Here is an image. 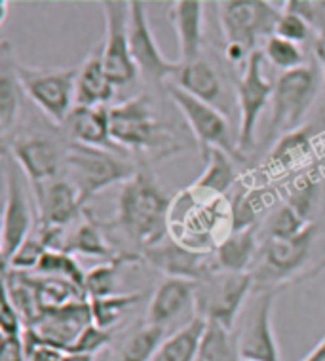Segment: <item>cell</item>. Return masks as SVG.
I'll return each instance as SVG.
<instances>
[{"instance_id": "cell-1", "label": "cell", "mask_w": 325, "mask_h": 361, "mask_svg": "<svg viewBox=\"0 0 325 361\" xmlns=\"http://www.w3.org/2000/svg\"><path fill=\"white\" fill-rule=\"evenodd\" d=\"M173 200L150 171H137L122 185L116 215L99 221L109 242L120 255L143 261V253L169 238V213Z\"/></svg>"}, {"instance_id": "cell-2", "label": "cell", "mask_w": 325, "mask_h": 361, "mask_svg": "<svg viewBox=\"0 0 325 361\" xmlns=\"http://www.w3.org/2000/svg\"><path fill=\"white\" fill-rule=\"evenodd\" d=\"M325 272V213L291 238H264L251 268L255 289L281 293Z\"/></svg>"}, {"instance_id": "cell-3", "label": "cell", "mask_w": 325, "mask_h": 361, "mask_svg": "<svg viewBox=\"0 0 325 361\" xmlns=\"http://www.w3.org/2000/svg\"><path fill=\"white\" fill-rule=\"evenodd\" d=\"M111 135L122 150L152 158H169L185 149L181 137L164 122L160 112L147 94L111 106Z\"/></svg>"}, {"instance_id": "cell-4", "label": "cell", "mask_w": 325, "mask_h": 361, "mask_svg": "<svg viewBox=\"0 0 325 361\" xmlns=\"http://www.w3.org/2000/svg\"><path fill=\"white\" fill-rule=\"evenodd\" d=\"M272 95V112L263 135L264 149H272L283 135L293 133L305 124L319 95L321 73L316 63H307L299 69L281 73L276 78Z\"/></svg>"}, {"instance_id": "cell-5", "label": "cell", "mask_w": 325, "mask_h": 361, "mask_svg": "<svg viewBox=\"0 0 325 361\" xmlns=\"http://www.w3.org/2000/svg\"><path fill=\"white\" fill-rule=\"evenodd\" d=\"M137 171L135 164L120 152L67 141L63 177L76 188L84 206L105 188L128 183Z\"/></svg>"}, {"instance_id": "cell-6", "label": "cell", "mask_w": 325, "mask_h": 361, "mask_svg": "<svg viewBox=\"0 0 325 361\" xmlns=\"http://www.w3.org/2000/svg\"><path fill=\"white\" fill-rule=\"evenodd\" d=\"M2 171H4V215L0 234V255L2 267H6L21 243L35 232L38 219L29 198V185L25 173L13 160L10 150L2 147Z\"/></svg>"}, {"instance_id": "cell-7", "label": "cell", "mask_w": 325, "mask_h": 361, "mask_svg": "<svg viewBox=\"0 0 325 361\" xmlns=\"http://www.w3.org/2000/svg\"><path fill=\"white\" fill-rule=\"evenodd\" d=\"M281 8L266 0H223L217 2V18L225 46H236L247 54L261 50L274 35Z\"/></svg>"}, {"instance_id": "cell-8", "label": "cell", "mask_w": 325, "mask_h": 361, "mask_svg": "<svg viewBox=\"0 0 325 361\" xmlns=\"http://www.w3.org/2000/svg\"><path fill=\"white\" fill-rule=\"evenodd\" d=\"M21 87L54 126L61 128L75 109L78 67H29L16 59Z\"/></svg>"}, {"instance_id": "cell-9", "label": "cell", "mask_w": 325, "mask_h": 361, "mask_svg": "<svg viewBox=\"0 0 325 361\" xmlns=\"http://www.w3.org/2000/svg\"><path fill=\"white\" fill-rule=\"evenodd\" d=\"M164 90H166L171 103L177 106V111L181 112V116L187 122L188 130H190L196 143H198L202 158L209 150L217 149L226 152L234 162H247V156L242 154V150L238 149V139L232 135L226 114H223L219 109H215V106L207 105L204 101L188 95L187 92H183L173 84H166Z\"/></svg>"}, {"instance_id": "cell-10", "label": "cell", "mask_w": 325, "mask_h": 361, "mask_svg": "<svg viewBox=\"0 0 325 361\" xmlns=\"http://www.w3.org/2000/svg\"><path fill=\"white\" fill-rule=\"evenodd\" d=\"M276 297V291L253 287L245 300L232 329L242 361H280V346L272 325Z\"/></svg>"}, {"instance_id": "cell-11", "label": "cell", "mask_w": 325, "mask_h": 361, "mask_svg": "<svg viewBox=\"0 0 325 361\" xmlns=\"http://www.w3.org/2000/svg\"><path fill=\"white\" fill-rule=\"evenodd\" d=\"M196 283V314L206 322H215L234 329L245 300L253 291L251 274H232L213 270Z\"/></svg>"}, {"instance_id": "cell-12", "label": "cell", "mask_w": 325, "mask_h": 361, "mask_svg": "<svg viewBox=\"0 0 325 361\" xmlns=\"http://www.w3.org/2000/svg\"><path fill=\"white\" fill-rule=\"evenodd\" d=\"M264 56L257 50L245 63L244 71L236 82L238 105V149L242 154L255 149L257 124L274 95L276 82L264 75ZM247 156V154H245Z\"/></svg>"}, {"instance_id": "cell-13", "label": "cell", "mask_w": 325, "mask_h": 361, "mask_svg": "<svg viewBox=\"0 0 325 361\" xmlns=\"http://www.w3.org/2000/svg\"><path fill=\"white\" fill-rule=\"evenodd\" d=\"M130 23H128V37H130V50L139 75L149 84L157 87H166L171 76L176 75L179 61H169L158 46L154 32L150 29L147 6L141 0H130Z\"/></svg>"}, {"instance_id": "cell-14", "label": "cell", "mask_w": 325, "mask_h": 361, "mask_svg": "<svg viewBox=\"0 0 325 361\" xmlns=\"http://www.w3.org/2000/svg\"><path fill=\"white\" fill-rule=\"evenodd\" d=\"M105 13V38H103V67L106 76L114 86L132 84L137 78L139 71L135 67L130 50L128 23H130V6L120 0L101 2Z\"/></svg>"}, {"instance_id": "cell-15", "label": "cell", "mask_w": 325, "mask_h": 361, "mask_svg": "<svg viewBox=\"0 0 325 361\" xmlns=\"http://www.w3.org/2000/svg\"><path fill=\"white\" fill-rule=\"evenodd\" d=\"M65 147L67 141L61 147L57 139L42 133H19L10 143H4V149L10 150L31 187H40L61 177Z\"/></svg>"}, {"instance_id": "cell-16", "label": "cell", "mask_w": 325, "mask_h": 361, "mask_svg": "<svg viewBox=\"0 0 325 361\" xmlns=\"http://www.w3.org/2000/svg\"><path fill=\"white\" fill-rule=\"evenodd\" d=\"M196 316V283L181 278H166L152 293L143 322L171 335Z\"/></svg>"}, {"instance_id": "cell-17", "label": "cell", "mask_w": 325, "mask_h": 361, "mask_svg": "<svg viewBox=\"0 0 325 361\" xmlns=\"http://www.w3.org/2000/svg\"><path fill=\"white\" fill-rule=\"evenodd\" d=\"M143 261H147L152 268L160 270L166 278H181V280L198 281L204 276L215 270L213 264V251L190 250L181 245L173 238H166L162 243L143 253Z\"/></svg>"}, {"instance_id": "cell-18", "label": "cell", "mask_w": 325, "mask_h": 361, "mask_svg": "<svg viewBox=\"0 0 325 361\" xmlns=\"http://www.w3.org/2000/svg\"><path fill=\"white\" fill-rule=\"evenodd\" d=\"M61 130L69 143L124 152L111 135V106H75Z\"/></svg>"}, {"instance_id": "cell-19", "label": "cell", "mask_w": 325, "mask_h": 361, "mask_svg": "<svg viewBox=\"0 0 325 361\" xmlns=\"http://www.w3.org/2000/svg\"><path fill=\"white\" fill-rule=\"evenodd\" d=\"M168 84H173L183 92H187L188 95H192L196 99L204 101L226 114L225 80L217 67L207 61L206 57H200L190 63L179 61L176 75L171 76Z\"/></svg>"}, {"instance_id": "cell-20", "label": "cell", "mask_w": 325, "mask_h": 361, "mask_svg": "<svg viewBox=\"0 0 325 361\" xmlns=\"http://www.w3.org/2000/svg\"><path fill=\"white\" fill-rule=\"evenodd\" d=\"M321 135H325V103L319 106L316 116L300 126L293 133H288L269 150V156L264 160V168L270 173L274 171H286L293 168L295 164L302 162L314 150V143Z\"/></svg>"}, {"instance_id": "cell-21", "label": "cell", "mask_w": 325, "mask_h": 361, "mask_svg": "<svg viewBox=\"0 0 325 361\" xmlns=\"http://www.w3.org/2000/svg\"><path fill=\"white\" fill-rule=\"evenodd\" d=\"M206 4L200 0H177L168 10V19L176 29L179 61L200 59L206 35Z\"/></svg>"}, {"instance_id": "cell-22", "label": "cell", "mask_w": 325, "mask_h": 361, "mask_svg": "<svg viewBox=\"0 0 325 361\" xmlns=\"http://www.w3.org/2000/svg\"><path fill=\"white\" fill-rule=\"evenodd\" d=\"M61 251H67L70 255L95 257V259H103L106 262H125V264L139 262L120 255L113 243L109 242L101 223L94 217V213L90 212L88 207L84 209L78 226L65 236Z\"/></svg>"}, {"instance_id": "cell-23", "label": "cell", "mask_w": 325, "mask_h": 361, "mask_svg": "<svg viewBox=\"0 0 325 361\" xmlns=\"http://www.w3.org/2000/svg\"><path fill=\"white\" fill-rule=\"evenodd\" d=\"M259 250H261L259 226L245 228V231H231L213 250L215 270L232 272V274H247L255 264Z\"/></svg>"}, {"instance_id": "cell-24", "label": "cell", "mask_w": 325, "mask_h": 361, "mask_svg": "<svg viewBox=\"0 0 325 361\" xmlns=\"http://www.w3.org/2000/svg\"><path fill=\"white\" fill-rule=\"evenodd\" d=\"M116 94L103 67V46L97 44L78 67L75 106H106Z\"/></svg>"}, {"instance_id": "cell-25", "label": "cell", "mask_w": 325, "mask_h": 361, "mask_svg": "<svg viewBox=\"0 0 325 361\" xmlns=\"http://www.w3.org/2000/svg\"><path fill=\"white\" fill-rule=\"evenodd\" d=\"M25 94L18 71H16V56L8 40H2L0 46V128L2 139L10 137L13 126L21 111V95Z\"/></svg>"}, {"instance_id": "cell-26", "label": "cell", "mask_w": 325, "mask_h": 361, "mask_svg": "<svg viewBox=\"0 0 325 361\" xmlns=\"http://www.w3.org/2000/svg\"><path fill=\"white\" fill-rule=\"evenodd\" d=\"M202 160L206 162V169L200 179L187 190L198 200L225 198V194L234 187L238 179L234 160L226 152L217 149L209 150Z\"/></svg>"}, {"instance_id": "cell-27", "label": "cell", "mask_w": 325, "mask_h": 361, "mask_svg": "<svg viewBox=\"0 0 325 361\" xmlns=\"http://www.w3.org/2000/svg\"><path fill=\"white\" fill-rule=\"evenodd\" d=\"M166 338V331L143 322L130 333H125L118 348L113 350L109 361H152Z\"/></svg>"}, {"instance_id": "cell-28", "label": "cell", "mask_w": 325, "mask_h": 361, "mask_svg": "<svg viewBox=\"0 0 325 361\" xmlns=\"http://www.w3.org/2000/svg\"><path fill=\"white\" fill-rule=\"evenodd\" d=\"M206 324V319L196 316L181 329L173 331L164 341L152 361H196Z\"/></svg>"}, {"instance_id": "cell-29", "label": "cell", "mask_w": 325, "mask_h": 361, "mask_svg": "<svg viewBox=\"0 0 325 361\" xmlns=\"http://www.w3.org/2000/svg\"><path fill=\"white\" fill-rule=\"evenodd\" d=\"M198 357L206 361H242L234 331L215 322H207Z\"/></svg>"}, {"instance_id": "cell-30", "label": "cell", "mask_w": 325, "mask_h": 361, "mask_svg": "<svg viewBox=\"0 0 325 361\" xmlns=\"http://www.w3.org/2000/svg\"><path fill=\"white\" fill-rule=\"evenodd\" d=\"M143 297V293H114L106 297H94L90 300L92 310V322L103 329L113 331L122 316L130 310L133 305H137Z\"/></svg>"}, {"instance_id": "cell-31", "label": "cell", "mask_w": 325, "mask_h": 361, "mask_svg": "<svg viewBox=\"0 0 325 361\" xmlns=\"http://www.w3.org/2000/svg\"><path fill=\"white\" fill-rule=\"evenodd\" d=\"M35 272L44 276V278H56V280L67 281V283L78 287L82 291H84V286H86V272H82L80 264L76 262L75 255H70L67 251L48 250Z\"/></svg>"}, {"instance_id": "cell-32", "label": "cell", "mask_w": 325, "mask_h": 361, "mask_svg": "<svg viewBox=\"0 0 325 361\" xmlns=\"http://www.w3.org/2000/svg\"><path fill=\"white\" fill-rule=\"evenodd\" d=\"M261 51H263L264 61H269L272 67L280 71V75L307 65V56H305L302 46L289 42L286 38L276 37V35L266 38V42L261 46Z\"/></svg>"}, {"instance_id": "cell-33", "label": "cell", "mask_w": 325, "mask_h": 361, "mask_svg": "<svg viewBox=\"0 0 325 361\" xmlns=\"http://www.w3.org/2000/svg\"><path fill=\"white\" fill-rule=\"evenodd\" d=\"M120 267H125V262H105L86 272V286H84L86 297L94 299V297L114 295Z\"/></svg>"}, {"instance_id": "cell-34", "label": "cell", "mask_w": 325, "mask_h": 361, "mask_svg": "<svg viewBox=\"0 0 325 361\" xmlns=\"http://www.w3.org/2000/svg\"><path fill=\"white\" fill-rule=\"evenodd\" d=\"M46 251H48V245L44 243V240L38 236L37 232H32L31 236L21 243V247L16 251V255L10 259L4 270H13V272H31V270H37Z\"/></svg>"}, {"instance_id": "cell-35", "label": "cell", "mask_w": 325, "mask_h": 361, "mask_svg": "<svg viewBox=\"0 0 325 361\" xmlns=\"http://www.w3.org/2000/svg\"><path fill=\"white\" fill-rule=\"evenodd\" d=\"M114 341V333L109 329H103L99 325H95L94 322L88 325V327H84L78 338H76L73 346L69 348L67 354H80V355H97L106 350Z\"/></svg>"}, {"instance_id": "cell-36", "label": "cell", "mask_w": 325, "mask_h": 361, "mask_svg": "<svg viewBox=\"0 0 325 361\" xmlns=\"http://www.w3.org/2000/svg\"><path fill=\"white\" fill-rule=\"evenodd\" d=\"M274 35L286 38L289 42L299 44V46L307 44L308 40H314V31L312 27L307 23V19L300 18L299 13L291 12L288 8H281V16L278 19Z\"/></svg>"}, {"instance_id": "cell-37", "label": "cell", "mask_w": 325, "mask_h": 361, "mask_svg": "<svg viewBox=\"0 0 325 361\" xmlns=\"http://www.w3.org/2000/svg\"><path fill=\"white\" fill-rule=\"evenodd\" d=\"M0 329H2V338H13V336H23L25 324L12 305V300L8 299V295L2 297V312H0Z\"/></svg>"}, {"instance_id": "cell-38", "label": "cell", "mask_w": 325, "mask_h": 361, "mask_svg": "<svg viewBox=\"0 0 325 361\" xmlns=\"http://www.w3.org/2000/svg\"><path fill=\"white\" fill-rule=\"evenodd\" d=\"M2 361H27L21 336L2 338Z\"/></svg>"}, {"instance_id": "cell-39", "label": "cell", "mask_w": 325, "mask_h": 361, "mask_svg": "<svg viewBox=\"0 0 325 361\" xmlns=\"http://www.w3.org/2000/svg\"><path fill=\"white\" fill-rule=\"evenodd\" d=\"M63 355L65 352L56 348H50V346H38L27 354V361H63Z\"/></svg>"}, {"instance_id": "cell-40", "label": "cell", "mask_w": 325, "mask_h": 361, "mask_svg": "<svg viewBox=\"0 0 325 361\" xmlns=\"http://www.w3.org/2000/svg\"><path fill=\"white\" fill-rule=\"evenodd\" d=\"M312 51L314 57H316V65L319 67V73H321V78H324L325 84V31L314 37Z\"/></svg>"}, {"instance_id": "cell-41", "label": "cell", "mask_w": 325, "mask_h": 361, "mask_svg": "<svg viewBox=\"0 0 325 361\" xmlns=\"http://www.w3.org/2000/svg\"><path fill=\"white\" fill-rule=\"evenodd\" d=\"M302 361H325V336Z\"/></svg>"}, {"instance_id": "cell-42", "label": "cell", "mask_w": 325, "mask_h": 361, "mask_svg": "<svg viewBox=\"0 0 325 361\" xmlns=\"http://www.w3.org/2000/svg\"><path fill=\"white\" fill-rule=\"evenodd\" d=\"M97 357L94 355H80V354H65L63 361H95Z\"/></svg>"}, {"instance_id": "cell-43", "label": "cell", "mask_w": 325, "mask_h": 361, "mask_svg": "<svg viewBox=\"0 0 325 361\" xmlns=\"http://www.w3.org/2000/svg\"><path fill=\"white\" fill-rule=\"evenodd\" d=\"M10 4H8V0H2L0 2V12H2V16H0V25H4L6 23V19H8V10H10Z\"/></svg>"}, {"instance_id": "cell-44", "label": "cell", "mask_w": 325, "mask_h": 361, "mask_svg": "<svg viewBox=\"0 0 325 361\" xmlns=\"http://www.w3.org/2000/svg\"><path fill=\"white\" fill-rule=\"evenodd\" d=\"M196 361H206V360H202V357H196Z\"/></svg>"}]
</instances>
